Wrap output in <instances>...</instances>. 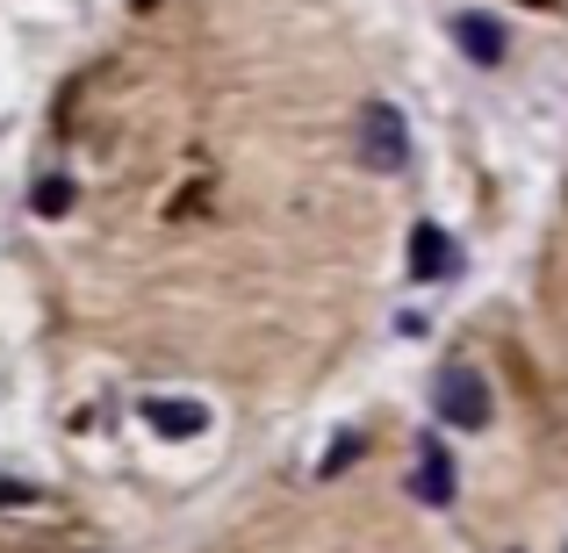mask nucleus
Wrapping results in <instances>:
<instances>
[{
	"label": "nucleus",
	"instance_id": "obj_10",
	"mask_svg": "<svg viewBox=\"0 0 568 553\" xmlns=\"http://www.w3.org/2000/svg\"><path fill=\"white\" fill-rule=\"evenodd\" d=\"M532 8H547V0H532Z\"/></svg>",
	"mask_w": 568,
	"mask_h": 553
},
{
	"label": "nucleus",
	"instance_id": "obj_4",
	"mask_svg": "<svg viewBox=\"0 0 568 553\" xmlns=\"http://www.w3.org/2000/svg\"><path fill=\"white\" fill-rule=\"evenodd\" d=\"M138 417L159 431V439H202V431H209V410L194 396H144Z\"/></svg>",
	"mask_w": 568,
	"mask_h": 553
},
{
	"label": "nucleus",
	"instance_id": "obj_9",
	"mask_svg": "<svg viewBox=\"0 0 568 553\" xmlns=\"http://www.w3.org/2000/svg\"><path fill=\"white\" fill-rule=\"evenodd\" d=\"M8 503H37V489L29 482H0V511H8Z\"/></svg>",
	"mask_w": 568,
	"mask_h": 553
},
{
	"label": "nucleus",
	"instance_id": "obj_1",
	"mask_svg": "<svg viewBox=\"0 0 568 553\" xmlns=\"http://www.w3.org/2000/svg\"><path fill=\"white\" fill-rule=\"evenodd\" d=\"M353 152H361L367 173H403L410 166V123H403L396 101H361V115H353Z\"/></svg>",
	"mask_w": 568,
	"mask_h": 553
},
{
	"label": "nucleus",
	"instance_id": "obj_2",
	"mask_svg": "<svg viewBox=\"0 0 568 553\" xmlns=\"http://www.w3.org/2000/svg\"><path fill=\"white\" fill-rule=\"evenodd\" d=\"M432 410L454 431H483L489 417H497V402H489V381L475 367H439L432 373Z\"/></svg>",
	"mask_w": 568,
	"mask_h": 553
},
{
	"label": "nucleus",
	"instance_id": "obj_8",
	"mask_svg": "<svg viewBox=\"0 0 568 553\" xmlns=\"http://www.w3.org/2000/svg\"><path fill=\"white\" fill-rule=\"evenodd\" d=\"M353 453H361V439H353V431H346V439H338V446H332V453H324V474H338V468H346V460H353Z\"/></svg>",
	"mask_w": 568,
	"mask_h": 553
},
{
	"label": "nucleus",
	"instance_id": "obj_7",
	"mask_svg": "<svg viewBox=\"0 0 568 553\" xmlns=\"http://www.w3.org/2000/svg\"><path fill=\"white\" fill-rule=\"evenodd\" d=\"M29 208H37V216H65V208H72V181H65V173H43V181L29 187Z\"/></svg>",
	"mask_w": 568,
	"mask_h": 553
},
{
	"label": "nucleus",
	"instance_id": "obj_6",
	"mask_svg": "<svg viewBox=\"0 0 568 553\" xmlns=\"http://www.w3.org/2000/svg\"><path fill=\"white\" fill-rule=\"evenodd\" d=\"M454 43L475 58V65H504V22H497V14H460Z\"/></svg>",
	"mask_w": 568,
	"mask_h": 553
},
{
	"label": "nucleus",
	"instance_id": "obj_5",
	"mask_svg": "<svg viewBox=\"0 0 568 553\" xmlns=\"http://www.w3.org/2000/svg\"><path fill=\"white\" fill-rule=\"evenodd\" d=\"M410 274L417 280H454L460 274V245L439 231V223H417L410 231Z\"/></svg>",
	"mask_w": 568,
	"mask_h": 553
},
{
	"label": "nucleus",
	"instance_id": "obj_3",
	"mask_svg": "<svg viewBox=\"0 0 568 553\" xmlns=\"http://www.w3.org/2000/svg\"><path fill=\"white\" fill-rule=\"evenodd\" d=\"M410 496L425 503V511H446V503L460 496V474H454L446 439H417V453H410Z\"/></svg>",
	"mask_w": 568,
	"mask_h": 553
}]
</instances>
